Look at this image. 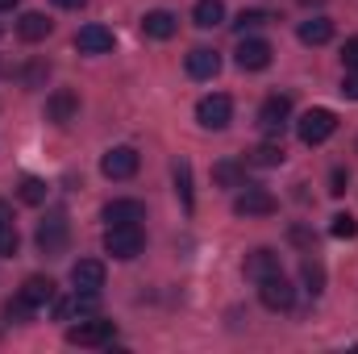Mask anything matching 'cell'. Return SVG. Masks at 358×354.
<instances>
[{
	"label": "cell",
	"mask_w": 358,
	"mask_h": 354,
	"mask_svg": "<svg viewBox=\"0 0 358 354\" xmlns=\"http://www.w3.org/2000/svg\"><path fill=\"white\" fill-rule=\"evenodd\" d=\"M142 246H146L142 225H108V234H104V255H113V259H121V263L138 259Z\"/></svg>",
	"instance_id": "6da1fadb"
},
{
	"label": "cell",
	"mask_w": 358,
	"mask_h": 354,
	"mask_svg": "<svg viewBox=\"0 0 358 354\" xmlns=\"http://www.w3.org/2000/svg\"><path fill=\"white\" fill-rule=\"evenodd\" d=\"M334 129H338V117H334L329 108H308V113L296 121V134H300L304 146H321L325 138H334Z\"/></svg>",
	"instance_id": "7a4b0ae2"
},
{
	"label": "cell",
	"mask_w": 358,
	"mask_h": 354,
	"mask_svg": "<svg viewBox=\"0 0 358 354\" xmlns=\"http://www.w3.org/2000/svg\"><path fill=\"white\" fill-rule=\"evenodd\" d=\"M67 238H71V221L63 208H55L42 225H38V250L42 255H63L67 250Z\"/></svg>",
	"instance_id": "3957f363"
},
{
	"label": "cell",
	"mask_w": 358,
	"mask_h": 354,
	"mask_svg": "<svg viewBox=\"0 0 358 354\" xmlns=\"http://www.w3.org/2000/svg\"><path fill=\"white\" fill-rule=\"evenodd\" d=\"M196 121H200L204 129H225V125L234 121V100H229L225 92L204 96V100L196 104Z\"/></svg>",
	"instance_id": "277c9868"
},
{
	"label": "cell",
	"mask_w": 358,
	"mask_h": 354,
	"mask_svg": "<svg viewBox=\"0 0 358 354\" xmlns=\"http://www.w3.org/2000/svg\"><path fill=\"white\" fill-rule=\"evenodd\" d=\"M271 42L267 38H246L242 34V42H238V50H234V63L242 67V71H263V67H271Z\"/></svg>",
	"instance_id": "5b68a950"
},
{
	"label": "cell",
	"mask_w": 358,
	"mask_h": 354,
	"mask_svg": "<svg viewBox=\"0 0 358 354\" xmlns=\"http://www.w3.org/2000/svg\"><path fill=\"white\" fill-rule=\"evenodd\" d=\"M113 321H100V317H88V321H80V325H71L67 330V342L71 346H108L113 342Z\"/></svg>",
	"instance_id": "8992f818"
},
{
	"label": "cell",
	"mask_w": 358,
	"mask_h": 354,
	"mask_svg": "<svg viewBox=\"0 0 358 354\" xmlns=\"http://www.w3.org/2000/svg\"><path fill=\"white\" fill-rule=\"evenodd\" d=\"M259 300L267 304L271 313H287L292 304H296V288L283 279V271L279 275H267L263 283H259Z\"/></svg>",
	"instance_id": "52a82bcc"
},
{
	"label": "cell",
	"mask_w": 358,
	"mask_h": 354,
	"mask_svg": "<svg viewBox=\"0 0 358 354\" xmlns=\"http://www.w3.org/2000/svg\"><path fill=\"white\" fill-rule=\"evenodd\" d=\"M138 167H142V159H138L134 146H113V150L100 159V171H104L108 179H134Z\"/></svg>",
	"instance_id": "ba28073f"
},
{
	"label": "cell",
	"mask_w": 358,
	"mask_h": 354,
	"mask_svg": "<svg viewBox=\"0 0 358 354\" xmlns=\"http://www.w3.org/2000/svg\"><path fill=\"white\" fill-rule=\"evenodd\" d=\"M279 208V200L271 196L267 187H246V192H238V200H234V213L238 217H271Z\"/></svg>",
	"instance_id": "9c48e42d"
},
{
	"label": "cell",
	"mask_w": 358,
	"mask_h": 354,
	"mask_svg": "<svg viewBox=\"0 0 358 354\" xmlns=\"http://www.w3.org/2000/svg\"><path fill=\"white\" fill-rule=\"evenodd\" d=\"M287 117H292V96H267L263 108H259L263 134H283L287 129Z\"/></svg>",
	"instance_id": "30bf717a"
},
{
	"label": "cell",
	"mask_w": 358,
	"mask_h": 354,
	"mask_svg": "<svg viewBox=\"0 0 358 354\" xmlns=\"http://www.w3.org/2000/svg\"><path fill=\"white\" fill-rule=\"evenodd\" d=\"M108 225H142L146 221V204L142 200H108L100 213Z\"/></svg>",
	"instance_id": "8fae6325"
},
{
	"label": "cell",
	"mask_w": 358,
	"mask_h": 354,
	"mask_svg": "<svg viewBox=\"0 0 358 354\" xmlns=\"http://www.w3.org/2000/svg\"><path fill=\"white\" fill-rule=\"evenodd\" d=\"M76 113H80V96H76V92H67V88L50 92V100H46V121H55V125H71Z\"/></svg>",
	"instance_id": "7c38bea8"
},
{
	"label": "cell",
	"mask_w": 358,
	"mask_h": 354,
	"mask_svg": "<svg viewBox=\"0 0 358 354\" xmlns=\"http://www.w3.org/2000/svg\"><path fill=\"white\" fill-rule=\"evenodd\" d=\"M76 50L80 55H108L113 50V29L108 25H84L76 34Z\"/></svg>",
	"instance_id": "4fadbf2b"
},
{
	"label": "cell",
	"mask_w": 358,
	"mask_h": 354,
	"mask_svg": "<svg viewBox=\"0 0 358 354\" xmlns=\"http://www.w3.org/2000/svg\"><path fill=\"white\" fill-rule=\"evenodd\" d=\"M176 29H179V17H176V13H167V8H150V13L142 17V34H146V38H155V42L176 38Z\"/></svg>",
	"instance_id": "5bb4252c"
},
{
	"label": "cell",
	"mask_w": 358,
	"mask_h": 354,
	"mask_svg": "<svg viewBox=\"0 0 358 354\" xmlns=\"http://www.w3.org/2000/svg\"><path fill=\"white\" fill-rule=\"evenodd\" d=\"M242 271H246V279L263 283L267 275H279V255H275V250H267V246H259V250H250V255H246Z\"/></svg>",
	"instance_id": "9a60e30c"
},
{
	"label": "cell",
	"mask_w": 358,
	"mask_h": 354,
	"mask_svg": "<svg viewBox=\"0 0 358 354\" xmlns=\"http://www.w3.org/2000/svg\"><path fill=\"white\" fill-rule=\"evenodd\" d=\"M71 283H76V292H96L100 296V288H104V263L80 259V263L71 267Z\"/></svg>",
	"instance_id": "2e32d148"
},
{
	"label": "cell",
	"mask_w": 358,
	"mask_h": 354,
	"mask_svg": "<svg viewBox=\"0 0 358 354\" xmlns=\"http://www.w3.org/2000/svg\"><path fill=\"white\" fill-rule=\"evenodd\" d=\"M217 71H221V55L217 50H208V46L187 50V76L192 80H213Z\"/></svg>",
	"instance_id": "e0dca14e"
},
{
	"label": "cell",
	"mask_w": 358,
	"mask_h": 354,
	"mask_svg": "<svg viewBox=\"0 0 358 354\" xmlns=\"http://www.w3.org/2000/svg\"><path fill=\"white\" fill-rule=\"evenodd\" d=\"M92 313H96V292H76L71 300H59V304H55V317H59V321L92 317Z\"/></svg>",
	"instance_id": "ac0fdd59"
},
{
	"label": "cell",
	"mask_w": 358,
	"mask_h": 354,
	"mask_svg": "<svg viewBox=\"0 0 358 354\" xmlns=\"http://www.w3.org/2000/svg\"><path fill=\"white\" fill-rule=\"evenodd\" d=\"M50 29H55V21H50L46 13H25V17L17 21L21 42H42V38H50Z\"/></svg>",
	"instance_id": "d6986e66"
},
{
	"label": "cell",
	"mask_w": 358,
	"mask_h": 354,
	"mask_svg": "<svg viewBox=\"0 0 358 354\" xmlns=\"http://www.w3.org/2000/svg\"><path fill=\"white\" fill-rule=\"evenodd\" d=\"M300 42L304 46H325L329 38H334V21L329 17H308V21H300Z\"/></svg>",
	"instance_id": "ffe728a7"
},
{
	"label": "cell",
	"mask_w": 358,
	"mask_h": 354,
	"mask_svg": "<svg viewBox=\"0 0 358 354\" xmlns=\"http://www.w3.org/2000/svg\"><path fill=\"white\" fill-rule=\"evenodd\" d=\"M21 296H25L34 309H42V304L55 300V279H50V275H29V279L21 283Z\"/></svg>",
	"instance_id": "44dd1931"
},
{
	"label": "cell",
	"mask_w": 358,
	"mask_h": 354,
	"mask_svg": "<svg viewBox=\"0 0 358 354\" xmlns=\"http://www.w3.org/2000/svg\"><path fill=\"white\" fill-rule=\"evenodd\" d=\"M192 21H196L200 29H213V25H221V21H225V4H221V0H196Z\"/></svg>",
	"instance_id": "7402d4cb"
},
{
	"label": "cell",
	"mask_w": 358,
	"mask_h": 354,
	"mask_svg": "<svg viewBox=\"0 0 358 354\" xmlns=\"http://www.w3.org/2000/svg\"><path fill=\"white\" fill-rule=\"evenodd\" d=\"M213 183H221V187H246V167L234 163V159H221L213 167Z\"/></svg>",
	"instance_id": "603a6c76"
},
{
	"label": "cell",
	"mask_w": 358,
	"mask_h": 354,
	"mask_svg": "<svg viewBox=\"0 0 358 354\" xmlns=\"http://www.w3.org/2000/svg\"><path fill=\"white\" fill-rule=\"evenodd\" d=\"M287 155H283V146L279 142H263V146H255L250 155H246V163H255V167H279Z\"/></svg>",
	"instance_id": "cb8c5ba5"
},
{
	"label": "cell",
	"mask_w": 358,
	"mask_h": 354,
	"mask_svg": "<svg viewBox=\"0 0 358 354\" xmlns=\"http://www.w3.org/2000/svg\"><path fill=\"white\" fill-rule=\"evenodd\" d=\"M300 279H304L308 296H321V292H325V267L317 263V259H304V263H300Z\"/></svg>",
	"instance_id": "d4e9b609"
},
{
	"label": "cell",
	"mask_w": 358,
	"mask_h": 354,
	"mask_svg": "<svg viewBox=\"0 0 358 354\" xmlns=\"http://www.w3.org/2000/svg\"><path fill=\"white\" fill-rule=\"evenodd\" d=\"M176 192H179V200H183V208L192 213L196 196H192V163H187V159H179L176 163Z\"/></svg>",
	"instance_id": "484cf974"
},
{
	"label": "cell",
	"mask_w": 358,
	"mask_h": 354,
	"mask_svg": "<svg viewBox=\"0 0 358 354\" xmlns=\"http://www.w3.org/2000/svg\"><path fill=\"white\" fill-rule=\"evenodd\" d=\"M271 21H275V13H267V8H242V13H238V21H234V29H238V34H246V29L271 25Z\"/></svg>",
	"instance_id": "4316f807"
},
{
	"label": "cell",
	"mask_w": 358,
	"mask_h": 354,
	"mask_svg": "<svg viewBox=\"0 0 358 354\" xmlns=\"http://www.w3.org/2000/svg\"><path fill=\"white\" fill-rule=\"evenodd\" d=\"M17 196H21L25 204H46V183L34 179V176H25L21 179V187H17Z\"/></svg>",
	"instance_id": "83f0119b"
},
{
	"label": "cell",
	"mask_w": 358,
	"mask_h": 354,
	"mask_svg": "<svg viewBox=\"0 0 358 354\" xmlns=\"http://www.w3.org/2000/svg\"><path fill=\"white\" fill-rule=\"evenodd\" d=\"M4 317H8V321H29V317H34V304H29L21 292H17V296L4 304Z\"/></svg>",
	"instance_id": "f1b7e54d"
},
{
	"label": "cell",
	"mask_w": 358,
	"mask_h": 354,
	"mask_svg": "<svg viewBox=\"0 0 358 354\" xmlns=\"http://www.w3.org/2000/svg\"><path fill=\"white\" fill-rule=\"evenodd\" d=\"M329 234H334V238H358V221L350 213H338L334 225H329Z\"/></svg>",
	"instance_id": "f546056e"
},
{
	"label": "cell",
	"mask_w": 358,
	"mask_h": 354,
	"mask_svg": "<svg viewBox=\"0 0 358 354\" xmlns=\"http://www.w3.org/2000/svg\"><path fill=\"white\" fill-rule=\"evenodd\" d=\"M17 246H21L17 225H0V259H13V255H17Z\"/></svg>",
	"instance_id": "4dcf8cb0"
},
{
	"label": "cell",
	"mask_w": 358,
	"mask_h": 354,
	"mask_svg": "<svg viewBox=\"0 0 358 354\" xmlns=\"http://www.w3.org/2000/svg\"><path fill=\"white\" fill-rule=\"evenodd\" d=\"M46 76H50L46 63H29V67L21 71V84H25V88H38V84H46Z\"/></svg>",
	"instance_id": "1f68e13d"
},
{
	"label": "cell",
	"mask_w": 358,
	"mask_h": 354,
	"mask_svg": "<svg viewBox=\"0 0 358 354\" xmlns=\"http://www.w3.org/2000/svg\"><path fill=\"white\" fill-rule=\"evenodd\" d=\"M287 238H292L296 246H308V250L317 246V234H313V229H304V225H292V234H287Z\"/></svg>",
	"instance_id": "d6a6232c"
},
{
	"label": "cell",
	"mask_w": 358,
	"mask_h": 354,
	"mask_svg": "<svg viewBox=\"0 0 358 354\" xmlns=\"http://www.w3.org/2000/svg\"><path fill=\"white\" fill-rule=\"evenodd\" d=\"M342 63H346V71H358V38H346V46H342Z\"/></svg>",
	"instance_id": "836d02e7"
},
{
	"label": "cell",
	"mask_w": 358,
	"mask_h": 354,
	"mask_svg": "<svg viewBox=\"0 0 358 354\" xmlns=\"http://www.w3.org/2000/svg\"><path fill=\"white\" fill-rule=\"evenodd\" d=\"M346 183H350V176H346L342 167H334V176H329V192H334V196H342V192H346Z\"/></svg>",
	"instance_id": "e575fe53"
},
{
	"label": "cell",
	"mask_w": 358,
	"mask_h": 354,
	"mask_svg": "<svg viewBox=\"0 0 358 354\" xmlns=\"http://www.w3.org/2000/svg\"><path fill=\"white\" fill-rule=\"evenodd\" d=\"M342 96H346V100H358V71H346V80H342Z\"/></svg>",
	"instance_id": "d590c367"
},
{
	"label": "cell",
	"mask_w": 358,
	"mask_h": 354,
	"mask_svg": "<svg viewBox=\"0 0 358 354\" xmlns=\"http://www.w3.org/2000/svg\"><path fill=\"white\" fill-rule=\"evenodd\" d=\"M0 225H13V208H8L4 200H0Z\"/></svg>",
	"instance_id": "8d00e7d4"
},
{
	"label": "cell",
	"mask_w": 358,
	"mask_h": 354,
	"mask_svg": "<svg viewBox=\"0 0 358 354\" xmlns=\"http://www.w3.org/2000/svg\"><path fill=\"white\" fill-rule=\"evenodd\" d=\"M55 4H59V8H84L88 0H55Z\"/></svg>",
	"instance_id": "74e56055"
},
{
	"label": "cell",
	"mask_w": 358,
	"mask_h": 354,
	"mask_svg": "<svg viewBox=\"0 0 358 354\" xmlns=\"http://www.w3.org/2000/svg\"><path fill=\"white\" fill-rule=\"evenodd\" d=\"M17 4H21V0H0V13H13Z\"/></svg>",
	"instance_id": "f35d334b"
},
{
	"label": "cell",
	"mask_w": 358,
	"mask_h": 354,
	"mask_svg": "<svg viewBox=\"0 0 358 354\" xmlns=\"http://www.w3.org/2000/svg\"><path fill=\"white\" fill-rule=\"evenodd\" d=\"M300 4H325V0H300Z\"/></svg>",
	"instance_id": "ab89813d"
},
{
	"label": "cell",
	"mask_w": 358,
	"mask_h": 354,
	"mask_svg": "<svg viewBox=\"0 0 358 354\" xmlns=\"http://www.w3.org/2000/svg\"><path fill=\"white\" fill-rule=\"evenodd\" d=\"M0 34H4V29H0Z\"/></svg>",
	"instance_id": "60d3db41"
}]
</instances>
